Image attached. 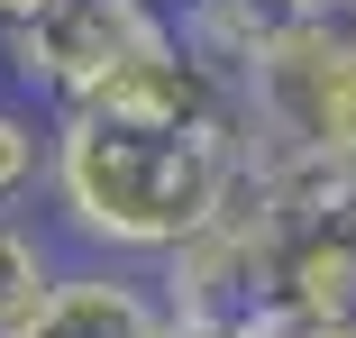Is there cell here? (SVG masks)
Listing matches in <instances>:
<instances>
[{
	"instance_id": "8",
	"label": "cell",
	"mask_w": 356,
	"mask_h": 338,
	"mask_svg": "<svg viewBox=\"0 0 356 338\" xmlns=\"http://www.w3.org/2000/svg\"><path fill=\"white\" fill-rule=\"evenodd\" d=\"M210 338H356V311H293V302H247V311H229Z\"/></svg>"
},
{
	"instance_id": "3",
	"label": "cell",
	"mask_w": 356,
	"mask_h": 338,
	"mask_svg": "<svg viewBox=\"0 0 356 338\" xmlns=\"http://www.w3.org/2000/svg\"><path fill=\"white\" fill-rule=\"evenodd\" d=\"M165 28L156 0H46L37 19H10L0 28V55H10V74L46 101V110H74L92 101V83L128 46H147Z\"/></svg>"
},
{
	"instance_id": "10",
	"label": "cell",
	"mask_w": 356,
	"mask_h": 338,
	"mask_svg": "<svg viewBox=\"0 0 356 338\" xmlns=\"http://www.w3.org/2000/svg\"><path fill=\"white\" fill-rule=\"evenodd\" d=\"M156 10H165V19H183V10H192V0H156Z\"/></svg>"
},
{
	"instance_id": "4",
	"label": "cell",
	"mask_w": 356,
	"mask_h": 338,
	"mask_svg": "<svg viewBox=\"0 0 356 338\" xmlns=\"http://www.w3.org/2000/svg\"><path fill=\"white\" fill-rule=\"evenodd\" d=\"M10 338H165V302L119 256H92V265H55Z\"/></svg>"
},
{
	"instance_id": "2",
	"label": "cell",
	"mask_w": 356,
	"mask_h": 338,
	"mask_svg": "<svg viewBox=\"0 0 356 338\" xmlns=\"http://www.w3.org/2000/svg\"><path fill=\"white\" fill-rule=\"evenodd\" d=\"M238 147H302L356 165V0L293 10L238 74Z\"/></svg>"
},
{
	"instance_id": "1",
	"label": "cell",
	"mask_w": 356,
	"mask_h": 338,
	"mask_svg": "<svg viewBox=\"0 0 356 338\" xmlns=\"http://www.w3.org/2000/svg\"><path fill=\"white\" fill-rule=\"evenodd\" d=\"M229 183H238V128H156V119H110V110L46 119L55 220L92 256L156 265L229 201Z\"/></svg>"
},
{
	"instance_id": "5",
	"label": "cell",
	"mask_w": 356,
	"mask_h": 338,
	"mask_svg": "<svg viewBox=\"0 0 356 338\" xmlns=\"http://www.w3.org/2000/svg\"><path fill=\"white\" fill-rule=\"evenodd\" d=\"M265 302H293V311H356V211L338 220H302L274 238V293Z\"/></svg>"
},
{
	"instance_id": "7",
	"label": "cell",
	"mask_w": 356,
	"mask_h": 338,
	"mask_svg": "<svg viewBox=\"0 0 356 338\" xmlns=\"http://www.w3.org/2000/svg\"><path fill=\"white\" fill-rule=\"evenodd\" d=\"M37 183H46V119L28 101H0V211H19Z\"/></svg>"
},
{
	"instance_id": "6",
	"label": "cell",
	"mask_w": 356,
	"mask_h": 338,
	"mask_svg": "<svg viewBox=\"0 0 356 338\" xmlns=\"http://www.w3.org/2000/svg\"><path fill=\"white\" fill-rule=\"evenodd\" d=\"M46 275H55V247H46L19 211H0V338L28 320V302L46 293Z\"/></svg>"
},
{
	"instance_id": "9",
	"label": "cell",
	"mask_w": 356,
	"mask_h": 338,
	"mask_svg": "<svg viewBox=\"0 0 356 338\" xmlns=\"http://www.w3.org/2000/svg\"><path fill=\"white\" fill-rule=\"evenodd\" d=\"M46 10V0H0V28H10V19H37Z\"/></svg>"
}]
</instances>
